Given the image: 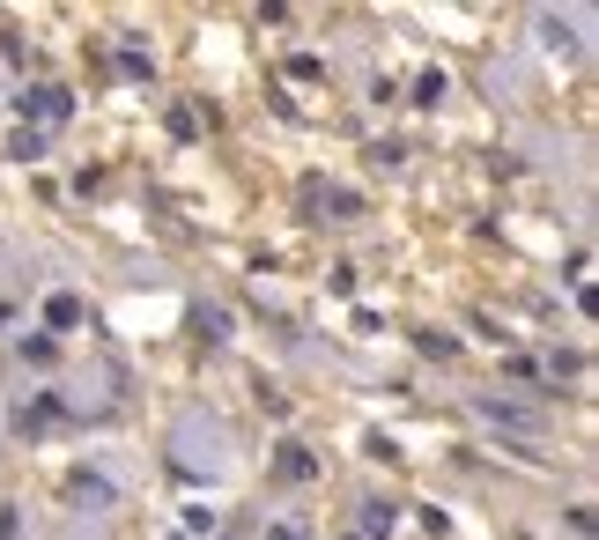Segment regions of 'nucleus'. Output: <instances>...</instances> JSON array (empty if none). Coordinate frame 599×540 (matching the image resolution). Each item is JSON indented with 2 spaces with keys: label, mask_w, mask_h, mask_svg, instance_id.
Wrapping results in <instances>:
<instances>
[{
  "label": "nucleus",
  "mask_w": 599,
  "mask_h": 540,
  "mask_svg": "<svg viewBox=\"0 0 599 540\" xmlns=\"http://www.w3.org/2000/svg\"><path fill=\"white\" fill-rule=\"evenodd\" d=\"M23 119H37V126H60V119H67V89H52V82L23 89Z\"/></svg>",
  "instance_id": "nucleus-1"
},
{
  "label": "nucleus",
  "mask_w": 599,
  "mask_h": 540,
  "mask_svg": "<svg viewBox=\"0 0 599 540\" xmlns=\"http://www.w3.org/2000/svg\"><path fill=\"white\" fill-rule=\"evenodd\" d=\"M52 422H60V400H52V393H37V400L23 407V430H52Z\"/></svg>",
  "instance_id": "nucleus-2"
},
{
  "label": "nucleus",
  "mask_w": 599,
  "mask_h": 540,
  "mask_svg": "<svg viewBox=\"0 0 599 540\" xmlns=\"http://www.w3.org/2000/svg\"><path fill=\"white\" fill-rule=\"evenodd\" d=\"M318 467H311V452L304 444H282V481H311Z\"/></svg>",
  "instance_id": "nucleus-3"
},
{
  "label": "nucleus",
  "mask_w": 599,
  "mask_h": 540,
  "mask_svg": "<svg viewBox=\"0 0 599 540\" xmlns=\"http://www.w3.org/2000/svg\"><path fill=\"white\" fill-rule=\"evenodd\" d=\"M60 356V341H52V333H23V363H52Z\"/></svg>",
  "instance_id": "nucleus-4"
},
{
  "label": "nucleus",
  "mask_w": 599,
  "mask_h": 540,
  "mask_svg": "<svg viewBox=\"0 0 599 540\" xmlns=\"http://www.w3.org/2000/svg\"><path fill=\"white\" fill-rule=\"evenodd\" d=\"M45 319H52V326H74V319H82V304H74V296H52Z\"/></svg>",
  "instance_id": "nucleus-5"
},
{
  "label": "nucleus",
  "mask_w": 599,
  "mask_h": 540,
  "mask_svg": "<svg viewBox=\"0 0 599 540\" xmlns=\"http://www.w3.org/2000/svg\"><path fill=\"white\" fill-rule=\"evenodd\" d=\"M363 533H392V504H370L363 511Z\"/></svg>",
  "instance_id": "nucleus-6"
},
{
  "label": "nucleus",
  "mask_w": 599,
  "mask_h": 540,
  "mask_svg": "<svg viewBox=\"0 0 599 540\" xmlns=\"http://www.w3.org/2000/svg\"><path fill=\"white\" fill-rule=\"evenodd\" d=\"M274 540H296V533H274Z\"/></svg>",
  "instance_id": "nucleus-7"
}]
</instances>
